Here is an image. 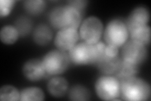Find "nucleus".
Wrapping results in <instances>:
<instances>
[{
	"label": "nucleus",
	"instance_id": "3",
	"mask_svg": "<svg viewBox=\"0 0 151 101\" xmlns=\"http://www.w3.org/2000/svg\"><path fill=\"white\" fill-rule=\"evenodd\" d=\"M119 81L121 99L127 101H140L149 99L150 86L144 80L134 76Z\"/></svg>",
	"mask_w": 151,
	"mask_h": 101
},
{
	"label": "nucleus",
	"instance_id": "15",
	"mask_svg": "<svg viewBox=\"0 0 151 101\" xmlns=\"http://www.w3.org/2000/svg\"><path fill=\"white\" fill-rule=\"evenodd\" d=\"M139 71V67L138 65L129 63L121 59L119 68L113 75L119 80H122L136 76Z\"/></svg>",
	"mask_w": 151,
	"mask_h": 101
},
{
	"label": "nucleus",
	"instance_id": "12",
	"mask_svg": "<svg viewBox=\"0 0 151 101\" xmlns=\"http://www.w3.org/2000/svg\"><path fill=\"white\" fill-rule=\"evenodd\" d=\"M121 62V57H110L106 56L105 52L98 59L96 64L98 68L101 73L106 75H114Z\"/></svg>",
	"mask_w": 151,
	"mask_h": 101
},
{
	"label": "nucleus",
	"instance_id": "10",
	"mask_svg": "<svg viewBox=\"0 0 151 101\" xmlns=\"http://www.w3.org/2000/svg\"><path fill=\"white\" fill-rule=\"evenodd\" d=\"M149 18V12L147 8L143 7L134 8L125 22L129 33L137 28L147 25Z\"/></svg>",
	"mask_w": 151,
	"mask_h": 101
},
{
	"label": "nucleus",
	"instance_id": "4",
	"mask_svg": "<svg viewBox=\"0 0 151 101\" xmlns=\"http://www.w3.org/2000/svg\"><path fill=\"white\" fill-rule=\"evenodd\" d=\"M70 59L65 51H51L44 56L42 62L47 75H58L64 73L68 68Z\"/></svg>",
	"mask_w": 151,
	"mask_h": 101
},
{
	"label": "nucleus",
	"instance_id": "2",
	"mask_svg": "<svg viewBox=\"0 0 151 101\" xmlns=\"http://www.w3.org/2000/svg\"><path fill=\"white\" fill-rule=\"evenodd\" d=\"M82 14L69 5L57 7L50 12L49 20L57 29L73 28L77 30L81 22Z\"/></svg>",
	"mask_w": 151,
	"mask_h": 101
},
{
	"label": "nucleus",
	"instance_id": "14",
	"mask_svg": "<svg viewBox=\"0 0 151 101\" xmlns=\"http://www.w3.org/2000/svg\"><path fill=\"white\" fill-rule=\"evenodd\" d=\"M53 36V32L50 28L44 23L38 25L33 33V39L36 44L45 46L50 42Z\"/></svg>",
	"mask_w": 151,
	"mask_h": 101
},
{
	"label": "nucleus",
	"instance_id": "5",
	"mask_svg": "<svg viewBox=\"0 0 151 101\" xmlns=\"http://www.w3.org/2000/svg\"><path fill=\"white\" fill-rule=\"evenodd\" d=\"M129 36L125 22L115 19L106 25L104 32V38L107 45L120 47L127 42Z\"/></svg>",
	"mask_w": 151,
	"mask_h": 101
},
{
	"label": "nucleus",
	"instance_id": "24",
	"mask_svg": "<svg viewBox=\"0 0 151 101\" xmlns=\"http://www.w3.org/2000/svg\"><path fill=\"white\" fill-rule=\"evenodd\" d=\"M87 1H69L68 4L74 8L76 9L80 13L82 14V12L87 5Z\"/></svg>",
	"mask_w": 151,
	"mask_h": 101
},
{
	"label": "nucleus",
	"instance_id": "6",
	"mask_svg": "<svg viewBox=\"0 0 151 101\" xmlns=\"http://www.w3.org/2000/svg\"><path fill=\"white\" fill-rule=\"evenodd\" d=\"M95 90L98 97L104 100H119L120 97V81L111 75H104L95 83Z\"/></svg>",
	"mask_w": 151,
	"mask_h": 101
},
{
	"label": "nucleus",
	"instance_id": "22",
	"mask_svg": "<svg viewBox=\"0 0 151 101\" xmlns=\"http://www.w3.org/2000/svg\"><path fill=\"white\" fill-rule=\"evenodd\" d=\"M15 27L20 36L24 37L28 35L31 31L32 22L29 18L27 17H19L15 22Z\"/></svg>",
	"mask_w": 151,
	"mask_h": 101
},
{
	"label": "nucleus",
	"instance_id": "16",
	"mask_svg": "<svg viewBox=\"0 0 151 101\" xmlns=\"http://www.w3.org/2000/svg\"><path fill=\"white\" fill-rule=\"evenodd\" d=\"M131 40L144 46L149 45L150 41V28L147 25L137 28L129 33Z\"/></svg>",
	"mask_w": 151,
	"mask_h": 101
},
{
	"label": "nucleus",
	"instance_id": "18",
	"mask_svg": "<svg viewBox=\"0 0 151 101\" xmlns=\"http://www.w3.org/2000/svg\"><path fill=\"white\" fill-rule=\"evenodd\" d=\"M44 94L42 89L38 87H27L23 89L20 92L21 101L44 100Z\"/></svg>",
	"mask_w": 151,
	"mask_h": 101
},
{
	"label": "nucleus",
	"instance_id": "17",
	"mask_svg": "<svg viewBox=\"0 0 151 101\" xmlns=\"http://www.w3.org/2000/svg\"><path fill=\"white\" fill-rule=\"evenodd\" d=\"M20 36L15 27L6 25L2 27L0 32V38L4 44H13L16 42Z\"/></svg>",
	"mask_w": 151,
	"mask_h": 101
},
{
	"label": "nucleus",
	"instance_id": "1",
	"mask_svg": "<svg viewBox=\"0 0 151 101\" xmlns=\"http://www.w3.org/2000/svg\"><path fill=\"white\" fill-rule=\"evenodd\" d=\"M105 48L106 44L100 41L94 45L83 42L72 47L68 54L70 61L76 65H95L104 54Z\"/></svg>",
	"mask_w": 151,
	"mask_h": 101
},
{
	"label": "nucleus",
	"instance_id": "21",
	"mask_svg": "<svg viewBox=\"0 0 151 101\" xmlns=\"http://www.w3.org/2000/svg\"><path fill=\"white\" fill-rule=\"evenodd\" d=\"M20 93L12 85H4L0 89V100L1 101L20 100Z\"/></svg>",
	"mask_w": 151,
	"mask_h": 101
},
{
	"label": "nucleus",
	"instance_id": "20",
	"mask_svg": "<svg viewBox=\"0 0 151 101\" xmlns=\"http://www.w3.org/2000/svg\"><path fill=\"white\" fill-rule=\"evenodd\" d=\"M68 96L71 100H88L90 98V93L85 86L76 85L70 89Z\"/></svg>",
	"mask_w": 151,
	"mask_h": 101
},
{
	"label": "nucleus",
	"instance_id": "7",
	"mask_svg": "<svg viewBox=\"0 0 151 101\" xmlns=\"http://www.w3.org/2000/svg\"><path fill=\"white\" fill-rule=\"evenodd\" d=\"M103 30V25L100 19L96 17H89L82 22L79 35L85 42L94 45L100 41Z\"/></svg>",
	"mask_w": 151,
	"mask_h": 101
},
{
	"label": "nucleus",
	"instance_id": "9",
	"mask_svg": "<svg viewBox=\"0 0 151 101\" xmlns=\"http://www.w3.org/2000/svg\"><path fill=\"white\" fill-rule=\"evenodd\" d=\"M78 39L79 34L77 30L73 28H63L57 33L54 44L59 50L69 51L76 44Z\"/></svg>",
	"mask_w": 151,
	"mask_h": 101
},
{
	"label": "nucleus",
	"instance_id": "25",
	"mask_svg": "<svg viewBox=\"0 0 151 101\" xmlns=\"http://www.w3.org/2000/svg\"><path fill=\"white\" fill-rule=\"evenodd\" d=\"M105 54L110 57H116L119 56V48L111 45H106Z\"/></svg>",
	"mask_w": 151,
	"mask_h": 101
},
{
	"label": "nucleus",
	"instance_id": "8",
	"mask_svg": "<svg viewBox=\"0 0 151 101\" xmlns=\"http://www.w3.org/2000/svg\"><path fill=\"white\" fill-rule=\"evenodd\" d=\"M122 46L121 59L123 61L139 66L147 59V49L145 46L130 39Z\"/></svg>",
	"mask_w": 151,
	"mask_h": 101
},
{
	"label": "nucleus",
	"instance_id": "11",
	"mask_svg": "<svg viewBox=\"0 0 151 101\" xmlns=\"http://www.w3.org/2000/svg\"><path fill=\"white\" fill-rule=\"evenodd\" d=\"M22 70L25 77L32 81L41 80L47 74L42 61L38 59L27 61L23 65Z\"/></svg>",
	"mask_w": 151,
	"mask_h": 101
},
{
	"label": "nucleus",
	"instance_id": "13",
	"mask_svg": "<svg viewBox=\"0 0 151 101\" xmlns=\"http://www.w3.org/2000/svg\"><path fill=\"white\" fill-rule=\"evenodd\" d=\"M68 82L66 79L59 76L51 78L47 84L49 93L54 97H62L68 90Z\"/></svg>",
	"mask_w": 151,
	"mask_h": 101
},
{
	"label": "nucleus",
	"instance_id": "19",
	"mask_svg": "<svg viewBox=\"0 0 151 101\" xmlns=\"http://www.w3.org/2000/svg\"><path fill=\"white\" fill-rule=\"evenodd\" d=\"M25 11L32 15H39L44 11L46 3L42 0H28L23 2Z\"/></svg>",
	"mask_w": 151,
	"mask_h": 101
},
{
	"label": "nucleus",
	"instance_id": "23",
	"mask_svg": "<svg viewBox=\"0 0 151 101\" xmlns=\"http://www.w3.org/2000/svg\"><path fill=\"white\" fill-rule=\"evenodd\" d=\"M12 0H1L0 1V17L1 18L8 16L15 4Z\"/></svg>",
	"mask_w": 151,
	"mask_h": 101
}]
</instances>
